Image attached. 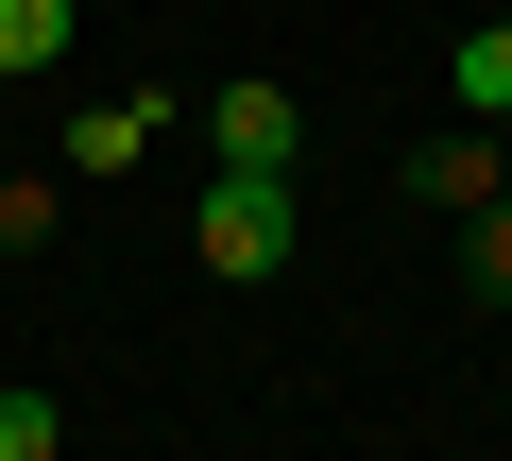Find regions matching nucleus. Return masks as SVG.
Masks as SVG:
<instances>
[{"label":"nucleus","instance_id":"obj_1","mask_svg":"<svg viewBox=\"0 0 512 461\" xmlns=\"http://www.w3.org/2000/svg\"><path fill=\"white\" fill-rule=\"evenodd\" d=\"M205 154H222V188H291V154H308L291 86H222V103H205Z\"/></svg>","mask_w":512,"mask_h":461},{"label":"nucleus","instance_id":"obj_2","mask_svg":"<svg viewBox=\"0 0 512 461\" xmlns=\"http://www.w3.org/2000/svg\"><path fill=\"white\" fill-rule=\"evenodd\" d=\"M188 257L205 274H291V188H205L188 205Z\"/></svg>","mask_w":512,"mask_h":461},{"label":"nucleus","instance_id":"obj_3","mask_svg":"<svg viewBox=\"0 0 512 461\" xmlns=\"http://www.w3.org/2000/svg\"><path fill=\"white\" fill-rule=\"evenodd\" d=\"M154 137H171V103H154V86H137V103H86V120H69V137H52V154H69V188H120V171H137V154H154Z\"/></svg>","mask_w":512,"mask_h":461},{"label":"nucleus","instance_id":"obj_4","mask_svg":"<svg viewBox=\"0 0 512 461\" xmlns=\"http://www.w3.org/2000/svg\"><path fill=\"white\" fill-rule=\"evenodd\" d=\"M427 205H461V222H495V137H427V171H410Z\"/></svg>","mask_w":512,"mask_h":461},{"label":"nucleus","instance_id":"obj_5","mask_svg":"<svg viewBox=\"0 0 512 461\" xmlns=\"http://www.w3.org/2000/svg\"><path fill=\"white\" fill-rule=\"evenodd\" d=\"M444 86H461V120H512V18H478V35L444 52Z\"/></svg>","mask_w":512,"mask_h":461},{"label":"nucleus","instance_id":"obj_6","mask_svg":"<svg viewBox=\"0 0 512 461\" xmlns=\"http://www.w3.org/2000/svg\"><path fill=\"white\" fill-rule=\"evenodd\" d=\"M69 18H86V0H0V86H35L69 52Z\"/></svg>","mask_w":512,"mask_h":461},{"label":"nucleus","instance_id":"obj_7","mask_svg":"<svg viewBox=\"0 0 512 461\" xmlns=\"http://www.w3.org/2000/svg\"><path fill=\"white\" fill-rule=\"evenodd\" d=\"M69 427H52V393H0V461H52Z\"/></svg>","mask_w":512,"mask_h":461},{"label":"nucleus","instance_id":"obj_8","mask_svg":"<svg viewBox=\"0 0 512 461\" xmlns=\"http://www.w3.org/2000/svg\"><path fill=\"white\" fill-rule=\"evenodd\" d=\"M478 308H512V205L478 222Z\"/></svg>","mask_w":512,"mask_h":461}]
</instances>
